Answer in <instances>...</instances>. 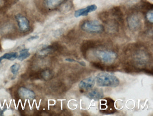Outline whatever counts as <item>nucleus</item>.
<instances>
[{"label": "nucleus", "mask_w": 153, "mask_h": 116, "mask_svg": "<svg viewBox=\"0 0 153 116\" xmlns=\"http://www.w3.org/2000/svg\"><path fill=\"white\" fill-rule=\"evenodd\" d=\"M19 96L23 99L33 100L35 97V94L33 91L25 87H20L18 90Z\"/></svg>", "instance_id": "nucleus-11"}, {"label": "nucleus", "mask_w": 153, "mask_h": 116, "mask_svg": "<svg viewBox=\"0 0 153 116\" xmlns=\"http://www.w3.org/2000/svg\"><path fill=\"white\" fill-rule=\"evenodd\" d=\"M95 83V78L93 76H90L81 80L78 86L81 90H88L92 89Z\"/></svg>", "instance_id": "nucleus-9"}, {"label": "nucleus", "mask_w": 153, "mask_h": 116, "mask_svg": "<svg viewBox=\"0 0 153 116\" xmlns=\"http://www.w3.org/2000/svg\"><path fill=\"white\" fill-rule=\"evenodd\" d=\"M42 76L44 79H48L51 77V71L49 70H45L43 71L42 74Z\"/></svg>", "instance_id": "nucleus-18"}, {"label": "nucleus", "mask_w": 153, "mask_h": 116, "mask_svg": "<svg viewBox=\"0 0 153 116\" xmlns=\"http://www.w3.org/2000/svg\"><path fill=\"white\" fill-rule=\"evenodd\" d=\"M132 59L134 63L137 65H145L150 61V56L148 53L143 49L135 50L132 54Z\"/></svg>", "instance_id": "nucleus-4"}, {"label": "nucleus", "mask_w": 153, "mask_h": 116, "mask_svg": "<svg viewBox=\"0 0 153 116\" xmlns=\"http://www.w3.org/2000/svg\"><path fill=\"white\" fill-rule=\"evenodd\" d=\"M15 18L20 31L23 32L29 31L30 28V21L25 16L19 13L15 15Z\"/></svg>", "instance_id": "nucleus-5"}, {"label": "nucleus", "mask_w": 153, "mask_h": 116, "mask_svg": "<svg viewBox=\"0 0 153 116\" xmlns=\"http://www.w3.org/2000/svg\"><path fill=\"white\" fill-rule=\"evenodd\" d=\"M95 78L97 84L99 87H115L120 84V80L116 76L106 72L99 73Z\"/></svg>", "instance_id": "nucleus-1"}, {"label": "nucleus", "mask_w": 153, "mask_h": 116, "mask_svg": "<svg viewBox=\"0 0 153 116\" xmlns=\"http://www.w3.org/2000/svg\"><path fill=\"white\" fill-rule=\"evenodd\" d=\"M39 38V36L38 35H35L31 37H29V38L27 39V41H33V40H35V39H37V38Z\"/></svg>", "instance_id": "nucleus-20"}, {"label": "nucleus", "mask_w": 153, "mask_h": 116, "mask_svg": "<svg viewBox=\"0 0 153 116\" xmlns=\"http://www.w3.org/2000/svg\"><path fill=\"white\" fill-rule=\"evenodd\" d=\"M8 0H0V10L9 6Z\"/></svg>", "instance_id": "nucleus-16"}, {"label": "nucleus", "mask_w": 153, "mask_h": 116, "mask_svg": "<svg viewBox=\"0 0 153 116\" xmlns=\"http://www.w3.org/2000/svg\"><path fill=\"white\" fill-rule=\"evenodd\" d=\"M66 60L67 61L69 62H77L78 63H79L80 65H82V66H86L85 63L83 61H76V60L74 59H70V58H68V59H66Z\"/></svg>", "instance_id": "nucleus-19"}, {"label": "nucleus", "mask_w": 153, "mask_h": 116, "mask_svg": "<svg viewBox=\"0 0 153 116\" xmlns=\"http://www.w3.org/2000/svg\"><path fill=\"white\" fill-rule=\"evenodd\" d=\"M65 0H42L41 7L49 11L56 10L63 3Z\"/></svg>", "instance_id": "nucleus-8"}, {"label": "nucleus", "mask_w": 153, "mask_h": 116, "mask_svg": "<svg viewBox=\"0 0 153 116\" xmlns=\"http://www.w3.org/2000/svg\"><path fill=\"white\" fill-rule=\"evenodd\" d=\"M93 56L105 64H112L117 58L115 52L109 50H94L92 51Z\"/></svg>", "instance_id": "nucleus-2"}, {"label": "nucleus", "mask_w": 153, "mask_h": 116, "mask_svg": "<svg viewBox=\"0 0 153 116\" xmlns=\"http://www.w3.org/2000/svg\"><path fill=\"white\" fill-rule=\"evenodd\" d=\"M29 49H25L21 50L20 54L18 56V59L20 61H23L30 56V53L29 52Z\"/></svg>", "instance_id": "nucleus-14"}, {"label": "nucleus", "mask_w": 153, "mask_h": 116, "mask_svg": "<svg viewBox=\"0 0 153 116\" xmlns=\"http://www.w3.org/2000/svg\"><path fill=\"white\" fill-rule=\"evenodd\" d=\"M86 95L89 99L98 101L102 99L104 95L103 92L102 90L95 88L89 92Z\"/></svg>", "instance_id": "nucleus-12"}, {"label": "nucleus", "mask_w": 153, "mask_h": 116, "mask_svg": "<svg viewBox=\"0 0 153 116\" xmlns=\"http://www.w3.org/2000/svg\"><path fill=\"white\" fill-rule=\"evenodd\" d=\"M81 28L83 31L93 34H99L104 31L103 26L97 20H86L81 24Z\"/></svg>", "instance_id": "nucleus-3"}, {"label": "nucleus", "mask_w": 153, "mask_h": 116, "mask_svg": "<svg viewBox=\"0 0 153 116\" xmlns=\"http://www.w3.org/2000/svg\"><path fill=\"white\" fill-rule=\"evenodd\" d=\"M127 21L129 28L131 30L138 29L141 25V19L137 13H132L129 15Z\"/></svg>", "instance_id": "nucleus-7"}, {"label": "nucleus", "mask_w": 153, "mask_h": 116, "mask_svg": "<svg viewBox=\"0 0 153 116\" xmlns=\"http://www.w3.org/2000/svg\"><path fill=\"white\" fill-rule=\"evenodd\" d=\"M18 54L17 52L7 53L0 57V65L1 64L2 60L7 59L13 61L17 59Z\"/></svg>", "instance_id": "nucleus-13"}, {"label": "nucleus", "mask_w": 153, "mask_h": 116, "mask_svg": "<svg viewBox=\"0 0 153 116\" xmlns=\"http://www.w3.org/2000/svg\"><path fill=\"white\" fill-rule=\"evenodd\" d=\"M146 18L148 21H149L150 23H152L153 22V10H149L147 12L146 15Z\"/></svg>", "instance_id": "nucleus-17"}, {"label": "nucleus", "mask_w": 153, "mask_h": 116, "mask_svg": "<svg viewBox=\"0 0 153 116\" xmlns=\"http://www.w3.org/2000/svg\"><path fill=\"white\" fill-rule=\"evenodd\" d=\"M114 101L111 98H105L102 100L100 104V111L102 113L110 114L115 111Z\"/></svg>", "instance_id": "nucleus-6"}, {"label": "nucleus", "mask_w": 153, "mask_h": 116, "mask_svg": "<svg viewBox=\"0 0 153 116\" xmlns=\"http://www.w3.org/2000/svg\"><path fill=\"white\" fill-rule=\"evenodd\" d=\"M97 9V6L95 4H92L87 6L86 8L79 9L75 12V15L76 18L81 17V16H85L88 15V13L94 11Z\"/></svg>", "instance_id": "nucleus-10"}, {"label": "nucleus", "mask_w": 153, "mask_h": 116, "mask_svg": "<svg viewBox=\"0 0 153 116\" xmlns=\"http://www.w3.org/2000/svg\"><path fill=\"white\" fill-rule=\"evenodd\" d=\"M20 68H21V66L20 64L17 63H15L11 66L10 70L14 76H16L18 74Z\"/></svg>", "instance_id": "nucleus-15"}]
</instances>
